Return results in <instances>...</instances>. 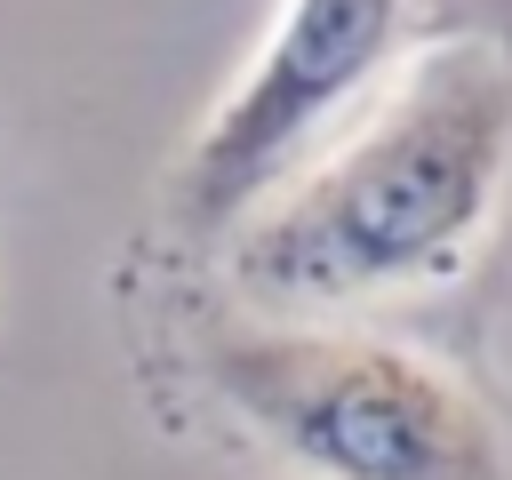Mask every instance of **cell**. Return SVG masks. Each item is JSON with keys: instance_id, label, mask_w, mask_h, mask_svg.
<instances>
[{"instance_id": "obj_3", "label": "cell", "mask_w": 512, "mask_h": 480, "mask_svg": "<svg viewBox=\"0 0 512 480\" xmlns=\"http://www.w3.org/2000/svg\"><path fill=\"white\" fill-rule=\"evenodd\" d=\"M424 48V0H280L248 72L216 96L160 192V240L192 264L288 184L408 56Z\"/></svg>"}, {"instance_id": "obj_1", "label": "cell", "mask_w": 512, "mask_h": 480, "mask_svg": "<svg viewBox=\"0 0 512 480\" xmlns=\"http://www.w3.org/2000/svg\"><path fill=\"white\" fill-rule=\"evenodd\" d=\"M504 200L512 56L488 40H424L216 240V296L272 320H376L464 280Z\"/></svg>"}, {"instance_id": "obj_2", "label": "cell", "mask_w": 512, "mask_h": 480, "mask_svg": "<svg viewBox=\"0 0 512 480\" xmlns=\"http://www.w3.org/2000/svg\"><path fill=\"white\" fill-rule=\"evenodd\" d=\"M176 360L192 400L296 480H512L488 392L376 320H272L208 296Z\"/></svg>"}, {"instance_id": "obj_4", "label": "cell", "mask_w": 512, "mask_h": 480, "mask_svg": "<svg viewBox=\"0 0 512 480\" xmlns=\"http://www.w3.org/2000/svg\"><path fill=\"white\" fill-rule=\"evenodd\" d=\"M424 40H488L512 56V0H424Z\"/></svg>"}]
</instances>
